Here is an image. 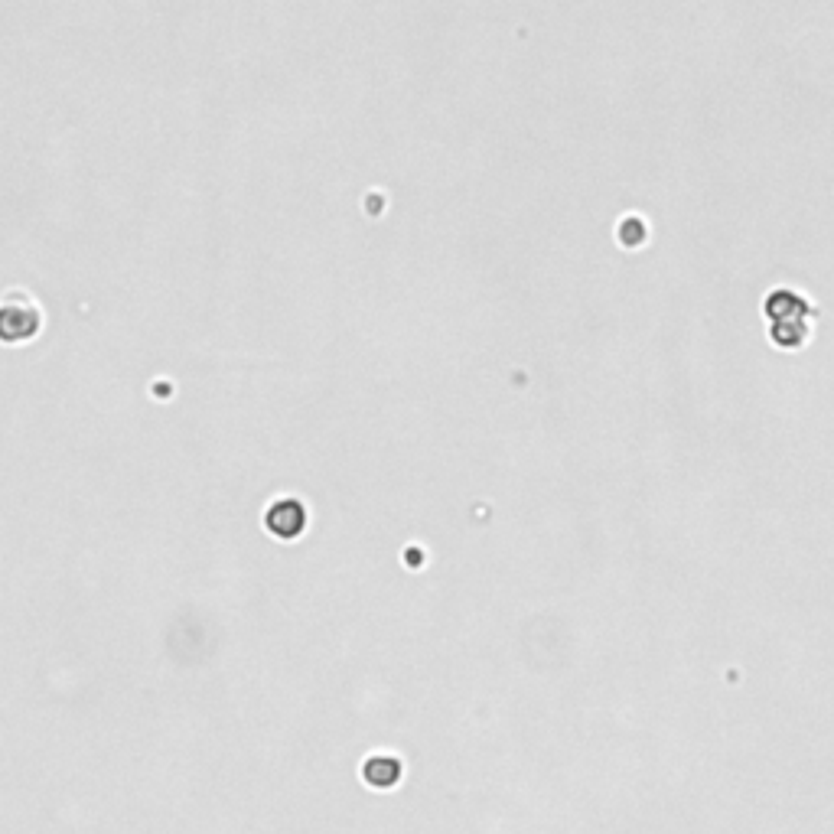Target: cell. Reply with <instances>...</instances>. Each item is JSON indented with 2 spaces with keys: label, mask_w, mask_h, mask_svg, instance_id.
Here are the masks:
<instances>
[{
  "label": "cell",
  "mask_w": 834,
  "mask_h": 834,
  "mask_svg": "<svg viewBox=\"0 0 834 834\" xmlns=\"http://www.w3.org/2000/svg\"><path fill=\"white\" fill-rule=\"evenodd\" d=\"M43 326V310L27 287H7L0 294V343H27Z\"/></svg>",
  "instance_id": "obj_1"
},
{
  "label": "cell",
  "mask_w": 834,
  "mask_h": 834,
  "mask_svg": "<svg viewBox=\"0 0 834 834\" xmlns=\"http://www.w3.org/2000/svg\"><path fill=\"white\" fill-rule=\"evenodd\" d=\"M264 522H268V532H274L277 538H294L307 525V512H303L297 499H277L268 515H264Z\"/></svg>",
  "instance_id": "obj_2"
}]
</instances>
